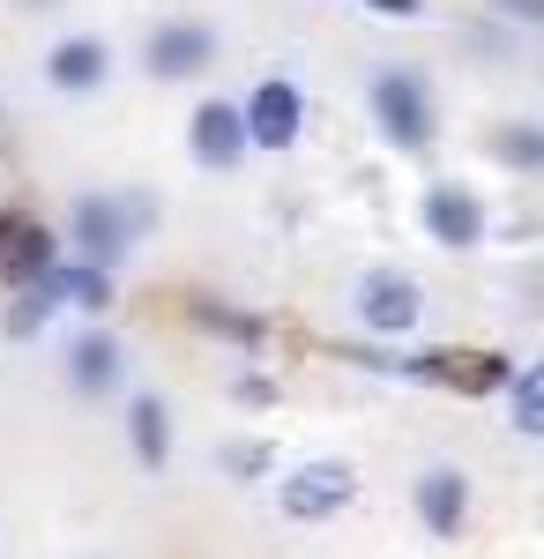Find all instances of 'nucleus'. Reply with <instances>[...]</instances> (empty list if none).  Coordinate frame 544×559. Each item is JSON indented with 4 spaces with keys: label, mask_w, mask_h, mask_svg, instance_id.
Listing matches in <instances>:
<instances>
[{
    "label": "nucleus",
    "mask_w": 544,
    "mask_h": 559,
    "mask_svg": "<svg viewBox=\"0 0 544 559\" xmlns=\"http://www.w3.org/2000/svg\"><path fill=\"white\" fill-rule=\"evenodd\" d=\"M150 224H157V202L150 194H83L75 210H68V261H90V269H120L134 261V247L150 239Z\"/></svg>",
    "instance_id": "obj_1"
},
{
    "label": "nucleus",
    "mask_w": 544,
    "mask_h": 559,
    "mask_svg": "<svg viewBox=\"0 0 544 559\" xmlns=\"http://www.w3.org/2000/svg\"><path fill=\"white\" fill-rule=\"evenodd\" d=\"M366 112H374L380 142H395V150H425V142L440 134L433 90H425V75H411V68H380L374 90H366Z\"/></svg>",
    "instance_id": "obj_2"
},
{
    "label": "nucleus",
    "mask_w": 544,
    "mask_h": 559,
    "mask_svg": "<svg viewBox=\"0 0 544 559\" xmlns=\"http://www.w3.org/2000/svg\"><path fill=\"white\" fill-rule=\"evenodd\" d=\"M351 500H358V471L343 455H306V463H292V471L276 477V508L292 522H329Z\"/></svg>",
    "instance_id": "obj_3"
},
{
    "label": "nucleus",
    "mask_w": 544,
    "mask_h": 559,
    "mask_svg": "<svg viewBox=\"0 0 544 559\" xmlns=\"http://www.w3.org/2000/svg\"><path fill=\"white\" fill-rule=\"evenodd\" d=\"M216 68V31L202 15H165V23H150V38H142V75L150 83H187V75H202Z\"/></svg>",
    "instance_id": "obj_4"
},
{
    "label": "nucleus",
    "mask_w": 544,
    "mask_h": 559,
    "mask_svg": "<svg viewBox=\"0 0 544 559\" xmlns=\"http://www.w3.org/2000/svg\"><path fill=\"white\" fill-rule=\"evenodd\" d=\"M351 306H358V321H366L374 336H418L425 329V284L403 276V269H366L358 292H351Z\"/></svg>",
    "instance_id": "obj_5"
},
{
    "label": "nucleus",
    "mask_w": 544,
    "mask_h": 559,
    "mask_svg": "<svg viewBox=\"0 0 544 559\" xmlns=\"http://www.w3.org/2000/svg\"><path fill=\"white\" fill-rule=\"evenodd\" d=\"M239 120H247V150H269V157H284V150H298V134H306V90L284 83V75H269V83H253V90H247Z\"/></svg>",
    "instance_id": "obj_6"
},
{
    "label": "nucleus",
    "mask_w": 544,
    "mask_h": 559,
    "mask_svg": "<svg viewBox=\"0 0 544 559\" xmlns=\"http://www.w3.org/2000/svg\"><path fill=\"white\" fill-rule=\"evenodd\" d=\"M187 157H194L202 173H216V179L247 165V120H239L232 97H202V105L187 112Z\"/></svg>",
    "instance_id": "obj_7"
},
{
    "label": "nucleus",
    "mask_w": 544,
    "mask_h": 559,
    "mask_svg": "<svg viewBox=\"0 0 544 559\" xmlns=\"http://www.w3.org/2000/svg\"><path fill=\"white\" fill-rule=\"evenodd\" d=\"M418 224L433 247H448V254H470V247H485V202L456 187V179H433L418 194Z\"/></svg>",
    "instance_id": "obj_8"
},
{
    "label": "nucleus",
    "mask_w": 544,
    "mask_h": 559,
    "mask_svg": "<svg viewBox=\"0 0 544 559\" xmlns=\"http://www.w3.org/2000/svg\"><path fill=\"white\" fill-rule=\"evenodd\" d=\"M113 83V45L75 31V38H52L45 52V90H60V97H97V90Z\"/></svg>",
    "instance_id": "obj_9"
},
{
    "label": "nucleus",
    "mask_w": 544,
    "mask_h": 559,
    "mask_svg": "<svg viewBox=\"0 0 544 559\" xmlns=\"http://www.w3.org/2000/svg\"><path fill=\"white\" fill-rule=\"evenodd\" d=\"M52 261H60V239H52L45 224L0 210V276H8V292H15V284H38Z\"/></svg>",
    "instance_id": "obj_10"
},
{
    "label": "nucleus",
    "mask_w": 544,
    "mask_h": 559,
    "mask_svg": "<svg viewBox=\"0 0 544 559\" xmlns=\"http://www.w3.org/2000/svg\"><path fill=\"white\" fill-rule=\"evenodd\" d=\"M411 508H418V522L433 530V537H462L470 477H462L456 463H433V471H418V485H411Z\"/></svg>",
    "instance_id": "obj_11"
},
{
    "label": "nucleus",
    "mask_w": 544,
    "mask_h": 559,
    "mask_svg": "<svg viewBox=\"0 0 544 559\" xmlns=\"http://www.w3.org/2000/svg\"><path fill=\"white\" fill-rule=\"evenodd\" d=\"M120 381H127V344L120 336H105V329L68 336V388H75V395H113Z\"/></svg>",
    "instance_id": "obj_12"
},
{
    "label": "nucleus",
    "mask_w": 544,
    "mask_h": 559,
    "mask_svg": "<svg viewBox=\"0 0 544 559\" xmlns=\"http://www.w3.org/2000/svg\"><path fill=\"white\" fill-rule=\"evenodd\" d=\"M38 284L60 313H105L113 306V269H90V261H52Z\"/></svg>",
    "instance_id": "obj_13"
},
{
    "label": "nucleus",
    "mask_w": 544,
    "mask_h": 559,
    "mask_svg": "<svg viewBox=\"0 0 544 559\" xmlns=\"http://www.w3.org/2000/svg\"><path fill=\"white\" fill-rule=\"evenodd\" d=\"M127 440H134V463L142 471H165L172 463V411H165V395H127Z\"/></svg>",
    "instance_id": "obj_14"
},
{
    "label": "nucleus",
    "mask_w": 544,
    "mask_h": 559,
    "mask_svg": "<svg viewBox=\"0 0 544 559\" xmlns=\"http://www.w3.org/2000/svg\"><path fill=\"white\" fill-rule=\"evenodd\" d=\"M448 381H462L470 395H500L515 381V358L507 350H448Z\"/></svg>",
    "instance_id": "obj_15"
},
{
    "label": "nucleus",
    "mask_w": 544,
    "mask_h": 559,
    "mask_svg": "<svg viewBox=\"0 0 544 559\" xmlns=\"http://www.w3.org/2000/svg\"><path fill=\"white\" fill-rule=\"evenodd\" d=\"M507 426L522 432V440L544 432V366H515V381H507Z\"/></svg>",
    "instance_id": "obj_16"
},
{
    "label": "nucleus",
    "mask_w": 544,
    "mask_h": 559,
    "mask_svg": "<svg viewBox=\"0 0 544 559\" xmlns=\"http://www.w3.org/2000/svg\"><path fill=\"white\" fill-rule=\"evenodd\" d=\"M493 157H500L507 173H544V128L537 120H507L493 134Z\"/></svg>",
    "instance_id": "obj_17"
},
{
    "label": "nucleus",
    "mask_w": 544,
    "mask_h": 559,
    "mask_svg": "<svg viewBox=\"0 0 544 559\" xmlns=\"http://www.w3.org/2000/svg\"><path fill=\"white\" fill-rule=\"evenodd\" d=\"M216 471L232 477V485H261V477L276 471V455H269V440H224L216 448Z\"/></svg>",
    "instance_id": "obj_18"
},
{
    "label": "nucleus",
    "mask_w": 544,
    "mask_h": 559,
    "mask_svg": "<svg viewBox=\"0 0 544 559\" xmlns=\"http://www.w3.org/2000/svg\"><path fill=\"white\" fill-rule=\"evenodd\" d=\"M52 313H60V306L45 299V284H15V306H8V336H15V344H31V336H38Z\"/></svg>",
    "instance_id": "obj_19"
},
{
    "label": "nucleus",
    "mask_w": 544,
    "mask_h": 559,
    "mask_svg": "<svg viewBox=\"0 0 544 559\" xmlns=\"http://www.w3.org/2000/svg\"><path fill=\"white\" fill-rule=\"evenodd\" d=\"M194 313H202V329H216V336H232V344H261V321H253V313H232V306H194Z\"/></svg>",
    "instance_id": "obj_20"
},
{
    "label": "nucleus",
    "mask_w": 544,
    "mask_h": 559,
    "mask_svg": "<svg viewBox=\"0 0 544 559\" xmlns=\"http://www.w3.org/2000/svg\"><path fill=\"white\" fill-rule=\"evenodd\" d=\"M366 15H388V23H418L425 15V0H358Z\"/></svg>",
    "instance_id": "obj_21"
},
{
    "label": "nucleus",
    "mask_w": 544,
    "mask_h": 559,
    "mask_svg": "<svg viewBox=\"0 0 544 559\" xmlns=\"http://www.w3.org/2000/svg\"><path fill=\"white\" fill-rule=\"evenodd\" d=\"M507 23H544V0H493Z\"/></svg>",
    "instance_id": "obj_22"
},
{
    "label": "nucleus",
    "mask_w": 544,
    "mask_h": 559,
    "mask_svg": "<svg viewBox=\"0 0 544 559\" xmlns=\"http://www.w3.org/2000/svg\"><path fill=\"white\" fill-rule=\"evenodd\" d=\"M232 395H239V403H269V395H276V388L261 381V373H239V381H232Z\"/></svg>",
    "instance_id": "obj_23"
},
{
    "label": "nucleus",
    "mask_w": 544,
    "mask_h": 559,
    "mask_svg": "<svg viewBox=\"0 0 544 559\" xmlns=\"http://www.w3.org/2000/svg\"><path fill=\"white\" fill-rule=\"evenodd\" d=\"M15 8H23V15H45V8H60V0H15Z\"/></svg>",
    "instance_id": "obj_24"
}]
</instances>
